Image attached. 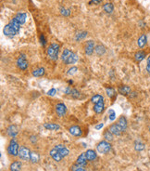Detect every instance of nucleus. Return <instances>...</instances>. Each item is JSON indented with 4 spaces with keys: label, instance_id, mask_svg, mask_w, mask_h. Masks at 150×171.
Here are the masks:
<instances>
[{
    "label": "nucleus",
    "instance_id": "nucleus-43",
    "mask_svg": "<svg viewBox=\"0 0 150 171\" xmlns=\"http://www.w3.org/2000/svg\"><path fill=\"white\" fill-rule=\"evenodd\" d=\"M40 38H41V43H42V45H43V46H45V36H44V35L42 34V35H41V37H40Z\"/></svg>",
    "mask_w": 150,
    "mask_h": 171
},
{
    "label": "nucleus",
    "instance_id": "nucleus-4",
    "mask_svg": "<svg viewBox=\"0 0 150 171\" xmlns=\"http://www.w3.org/2000/svg\"><path fill=\"white\" fill-rule=\"evenodd\" d=\"M8 152L10 155L17 156L19 155V144L17 143L15 140H12L10 141V143L8 147Z\"/></svg>",
    "mask_w": 150,
    "mask_h": 171
},
{
    "label": "nucleus",
    "instance_id": "nucleus-28",
    "mask_svg": "<svg viewBox=\"0 0 150 171\" xmlns=\"http://www.w3.org/2000/svg\"><path fill=\"white\" fill-rule=\"evenodd\" d=\"M45 68H37L35 70L33 71V75L35 76V77H40V76H43L45 74Z\"/></svg>",
    "mask_w": 150,
    "mask_h": 171
},
{
    "label": "nucleus",
    "instance_id": "nucleus-10",
    "mask_svg": "<svg viewBox=\"0 0 150 171\" xmlns=\"http://www.w3.org/2000/svg\"><path fill=\"white\" fill-rule=\"evenodd\" d=\"M118 91L120 94H122V95H124V96H128L131 94L132 92V89L129 86H126V85H122V86H120L119 88H118Z\"/></svg>",
    "mask_w": 150,
    "mask_h": 171
},
{
    "label": "nucleus",
    "instance_id": "nucleus-15",
    "mask_svg": "<svg viewBox=\"0 0 150 171\" xmlns=\"http://www.w3.org/2000/svg\"><path fill=\"white\" fill-rule=\"evenodd\" d=\"M13 19H15L17 21H18L20 24H23L25 23L26 20H27V14L26 13H22V12H20L17 14Z\"/></svg>",
    "mask_w": 150,
    "mask_h": 171
},
{
    "label": "nucleus",
    "instance_id": "nucleus-29",
    "mask_svg": "<svg viewBox=\"0 0 150 171\" xmlns=\"http://www.w3.org/2000/svg\"><path fill=\"white\" fill-rule=\"evenodd\" d=\"M30 160H31V162L33 163V164L38 163L39 160H40V155H38V152H31Z\"/></svg>",
    "mask_w": 150,
    "mask_h": 171
},
{
    "label": "nucleus",
    "instance_id": "nucleus-21",
    "mask_svg": "<svg viewBox=\"0 0 150 171\" xmlns=\"http://www.w3.org/2000/svg\"><path fill=\"white\" fill-rule=\"evenodd\" d=\"M9 24L11 25V27L13 28V30L15 31V33L16 34H19L20 33V31H21V24H20V23L17 21L15 19H12L10 21V22H9Z\"/></svg>",
    "mask_w": 150,
    "mask_h": 171
},
{
    "label": "nucleus",
    "instance_id": "nucleus-17",
    "mask_svg": "<svg viewBox=\"0 0 150 171\" xmlns=\"http://www.w3.org/2000/svg\"><path fill=\"white\" fill-rule=\"evenodd\" d=\"M18 127H17L16 126H14V125H11V126H9L8 127V129H7V133H8V135L9 137H11V138H14L17 134H18Z\"/></svg>",
    "mask_w": 150,
    "mask_h": 171
},
{
    "label": "nucleus",
    "instance_id": "nucleus-16",
    "mask_svg": "<svg viewBox=\"0 0 150 171\" xmlns=\"http://www.w3.org/2000/svg\"><path fill=\"white\" fill-rule=\"evenodd\" d=\"M104 109H105V103H104V99L99 102H97L95 104L94 106V111L96 114H101L102 112L104 111Z\"/></svg>",
    "mask_w": 150,
    "mask_h": 171
},
{
    "label": "nucleus",
    "instance_id": "nucleus-31",
    "mask_svg": "<svg viewBox=\"0 0 150 171\" xmlns=\"http://www.w3.org/2000/svg\"><path fill=\"white\" fill-rule=\"evenodd\" d=\"M103 99H104L103 96L99 95V94H96V95H94L93 97H92L91 102H93L94 104H96V103H97V102H99L103 101Z\"/></svg>",
    "mask_w": 150,
    "mask_h": 171
},
{
    "label": "nucleus",
    "instance_id": "nucleus-32",
    "mask_svg": "<svg viewBox=\"0 0 150 171\" xmlns=\"http://www.w3.org/2000/svg\"><path fill=\"white\" fill-rule=\"evenodd\" d=\"M103 136H104V138H105V140H107V141H112L113 140V134L108 130H106L105 132H104V134H103Z\"/></svg>",
    "mask_w": 150,
    "mask_h": 171
},
{
    "label": "nucleus",
    "instance_id": "nucleus-25",
    "mask_svg": "<svg viewBox=\"0 0 150 171\" xmlns=\"http://www.w3.org/2000/svg\"><path fill=\"white\" fill-rule=\"evenodd\" d=\"M45 128L49 129V130H57V129L60 128V126L57 125V124H54V123H45L44 125Z\"/></svg>",
    "mask_w": 150,
    "mask_h": 171
},
{
    "label": "nucleus",
    "instance_id": "nucleus-34",
    "mask_svg": "<svg viewBox=\"0 0 150 171\" xmlns=\"http://www.w3.org/2000/svg\"><path fill=\"white\" fill-rule=\"evenodd\" d=\"M106 92H107V95L109 97V98H113L115 95H116V92H115V89L112 87H107L106 88Z\"/></svg>",
    "mask_w": 150,
    "mask_h": 171
},
{
    "label": "nucleus",
    "instance_id": "nucleus-8",
    "mask_svg": "<svg viewBox=\"0 0 150 171\" xmlns=\"http://www.w3.org/2000/svg\"><path fill=\"white\" fill-rule=\"evenodd\" d=\"M56 112H57V114L60 116V117H63L66 113H67V107L64 103L62 102H59L56 105Z\"/></svg>",
    "mask_w": 150,
    "mask_h": 171
},
{
    "label": "nucleus",
    "instance_id": "nucleus-13",
    "mask_svg": "<svg viewBox=\"0 0 150 171\" xmlns=\"http://www.w3.org/2000/svg\"><path fill=\"white\" fill-rule=\"evenodd\" d=\"M3 33H4L5 35H7V36H13V35L17 34L15 33V31L13 30V28L11 27V25L9 24V23L4 27V29H3Z\"/></svg>",
    "mask_w": 150,
    "mask_h": 171
},
{
    "label": "nucleus",
    "instance_id": "nucleus-11",
    "mask_svg": "<svg viewBox=\"0 0 150 171\" xmlns=\"http://www.w3.org/2000/svg\"><path fill=\"white\" fill-rule=\"evenodd\" d=\"M55 149L59 152V154L63 156V157H65L69 155V150L66 148V147L64 145H62V144H57L55 146Z\"/></svg>",
    "mask_w": 150,
    "mask_h": 171
},
{
    "label": "nucleus",
    "instance_id": "nucleus-44",
    "mask_svg": "<svg viewBox=\"0 0 150 171\" xmlns=\"http://www.w3.org/2000/svg\"><path fill=\"white\" fill-rule=\"evenodd\" d=\"M102 127H103V124H99V125L96 126V129H100Z\"/></svg>",
    "mask_w": 150,
    "mask_h": 171
},
{
    "label": "nucleus",
    "instance_id": "nucleus-3",
    "mask_svg": "<svg viewBox=\"0 0 150 171\" xmlns=\"http://www.w3.org/2000/svg\"><path fill=\"white\" fill-rule=\"evenodd\" d=\"M96 150L100 154H108V152L111 150L110 143L107 140H103L96 145Z\"/></svg>",
    "mask_w": 150,
    "mask_h": 171
},
{
    "label": "nucleus",
    "instance_id": "nucleus-26",
    "mask_svg": "<svg viewBox=\"0 0 150 171\" xmlns=\"http://www.w3.org/2000/svg\"><path fill=\"white\" fill-rule=\"evenodd\" d=\"M21 163L19 161H15L10 165V171H21Z\"/></svg>",
    "mask_w": 150,
    "mask_h": 171
},
{
    "label": "nucleus",
    "instance_id": "nucleus-22",
    "mask_svg": "<svg viewBox=\"0 0 150 171\" xmlns=\"http://www.w3.org/2000/svg\"><path fill=\"white\" fill-rule=\"evenodd\" d=\"M103 9H104V11H105L106 13H108V14H111V13L113 12V11H114V6H113L112 3L108 2V3H106V4H104V6H103Z\"/></svg>",
    "mask_w": 150,
    "mask_h": 171
},
{
    "label": "nucleus",
    "instance_id": "nucleus-30",
    "mask_svg": "<svg viewBox=\"0 0 150 171\" xmlns=\"http://www.w3.org/2000/svg\"><path fill=\"white\" fill-rule=\"evenodd\" d=\"M86 36H87V32L81 31V32H78L76 34H75V40L80 41V40H82V39H84Z\"/></svg>",
    "mask_w": 150,
    "mask_h": 171
},
{
    "label": "nucleus",
    "instance_id": "nucleus-18",
    "mask_svg": "<svg viewBox=\"0 0 150 171\" xmlns=\"http://www.w3.org/2000/svg\"><path fill=\"white\" fill-rule=\"evenodd\" d=\"M146 42H147V36H146V34H143L141 36L138 38L137 45H138V47H139L140 49H143L144 47L146 45Z\"/></svg>",
    "mask_w": 150,
    "mask_h": 171
},
{
    "label": "nucleus",
    "instance_id": "nucleus-24",
    "mask_svg": "<svg viewBox=\"0 0 150 171\" xmlns=\"http://www.w3.org/2000/svg\"><path fill=\"white\" fill-rule=\"evenodd\" d=\"M85 155H86V158H87L88 161H94L97 157L96 152L93 150H87L85 152Z\"/></svg>",
    "mask_w": 150,
    "mask_h": 171
},
{
    "label": "nucleus",
    "instance_id": "nucleus-41",
    "mask_svg": "<svg viewBox=\"0 0 150 171\" xmlns=\"http://www.w3.org/2000/svg\"><path fill=\"white\" fill-rule=\"evenodd\" d=\"M109 113H110V115H109V119L110 120H114L115 119V112L110 110L109 111Z\"/></svg>",
    "mask_w": 150,
    "mask_h": 171
},
{
    "label": "nucleus",
    "instance_id": "nucleus-36",
    "mask_svg": "<svg viewBox=\"0 0 150 171\" xmlns=\"http://www.w3.org/2000/svg\"><path fill=\"white\" fill-rule=\"evenodd\" d=\"M60 13L63 16H69L71 14V10L70 9H67L65 8H60Z\"/></svg>",
    "mask_w": 150,
    "mask_h": 171
},
{
    "label": "nucleus",
    "instance_id": "nucleus-23",
    "mask_svg": "<svg viewBox=\"0 0 150 171\" xmlns=\"http://www.w3.org/2000/svg\"><path fill=\"white\" fill-rule=\"evenodd\" d=\"M146 53L145 51H143V50H140V51L136 52L134 54V60L137 62H140L146 58Z\"/></svg>",
    "mask_w": 150,
    "mask_h": 171
},
{
    "label": "nucleus",
    "instance_id": "nucleus-33",
    "mask_svg": "<svg viewBox=\"0 0 150 171\" xmlns=\"http://www.w3.org/2000/svg\"><path fill=\"white\" fill-rule=\"evenodd\" d=\"M70 95L73 99H81L82 98V95H81L80 91H78L77 89H75V88H71V92Z\"/></svg>",
    "mask_w": 150,
    "mask_h": 171
},
{
    "label": "nucleus",
    "instance_id": "nucleus-2",
    "mask_svg": "<svg viewBox=\"0 0 150 171\" xmlns=\"http://www.w3.org/2000/svg\"><path fill=\"white\" fill-rule=\"evenodd\" d=\"M59 46L57 43H52L47 49V55L51 60L56 61L59 57Z\"/></svg>",
    "mask_w": 150,
    "mask_h": 171
},
{
    "label": "nucleus",
    "instance_id": "nucleus-37",
    "mask_svg": "<svg viewBox=\"0 0 150 171\" xmlns=\"http://www.w3.org/2000/svg\"><path fill=\"white\" fill-rule=\"evenodd\" d=\"M77 71H78V68H77V67H75V66H73V67H71L70 70H69L68 74H69V75H72V74H76V73H77Z\"/></svg>",
    "mask_w": 150,
    "mask_h": 171
},
{
    "label": "nucleus",
    "instance_id": "nucleus-9",
    "mask_svg": "<svg viewBox=\"0 0 150 171\" xmlns=\"http://www.w3.org/2000/svg\"><path fill=\"white\" fill-rule=\"evenodd\" d=\"M108 130L110 131L112 134L116 135V136H119V135H120V134L123 132L122 129L119 127L118 124H113V125H111L110 127H109Z\"/></svg>",
    "mask_w": 150,
    "mask_h": 171
},
{
    "label": "nucleus",
    "instance_id": "nucleus-1",
    "mask_svg": "<svg viewBox=\"0 0 150 171\" xmlns=\"http://www.w3.org/2000/svg\"><path fill=\"white\" fill-rule=\"evenodd\" d=\"M61 60L62 62L66 64H74L76 63L79 60V57L77 56L76 53L71 51L70 49H65L62 52L61 55Z\"/></svg>",
    "mask_w": 150,
    "mask_h": 171
},
{
    "label": "nucleus",
    "instance_id": "nucleus-6",
    "mask_svg": "<svg viewBox=\"0 0 150 171\" xmlns=\"http://www.w3.org/2000/svg\"><path fill=\"white\" fill-rule=\"evenodd\" d=\"M17 66L22 71H25L28 68V66H29L28 61H27L26 56L24 54H21L19 56L18 60H17Z\"/></svg>",
    "mask_w": 150,
    "mask_h": 171
},
{
    "label": "nucleus",
    "instance_id": "nucleus-39",
    "mask_svg": "<svg viewBox=\"0 0 150 171\" xmlns=\"http://www.w3.org/2000/svg\"><path fill=\"white\" fill-rule=\"evenodd\" d=\"M103 1V0H91V1L89 2V4H95V5H99L101 4V2Z\"/></svg>",
    "mask_w": 150,
    "mask_h": 171
},
{
    "label": "nucleus",
    "instance_id": "nucleus-42",
    "mask_svg": "<svg viewBox=\"0 0 150 171\" xmlns=\"http://www.w3.org/2000/svg\"><path fill=\"white\" fill-rule=\"evenodd\" d=\"M56 92H57V90L55 89V88H52V89H50V90L47 92V94H48L49 96H54Z\"/></svg>",
    "mask_w": 150,
    "mask_h": 171
},
{
    "label": "nucleus",
    "instance_id": "nucleus-5",
    "mask_svg": "<svg viewBox=\"0 0 150 171\" xmlns=\"http://www.w3.org/2000/svg\"><path fill=\"white\" fill-rule=\"evenodd\" d=\"M21 160H23V161H27V160H30V157H31V152L28 148L24 146H21L20 150H19V155Z\"/></svg>",
    "mask_w": 150,
    "mask_h": 171
},
{
    "label": "nucleus",
    "instance_id": "nucleus-38",
    "mask_svg": "<svg viewBox=\"0 0 150 171\" xmlns=\"http://www.w3.org/2000/svg\"><path fill=\"white\" fill-rule=\"evenodd\" d=\"M72 171H84V170L77 165V166H73L72 167Z\"/></svg>",
    "mask_w": 150,
    "mask_h": 171
},
{
    "label": "nucleus",
    "instance_id": "nucleus-19",
    "mask_svg": "<svg viewBox=\"0 0 150 171\" xmlns=\"http://www.w3.org/2000/svg\"><path fill=\"white\" fill-rule=\"evenodd\" d=\"M117 124L119 125V127L122 129V131H125L126 130V128H127V119H126V117L125 116H120Z\"/></svg>",
    "mask_w": 150,
    "mask_h": 171
},
{
    "label": "nucleus",
    "instance_id": "nucleus-40",
    "mask_svg": "<svg viewBox=\"0 0 150 171\" xmlns=\"http://www.w3.org/2000/svg\"><path fill=\"white\" fill-rule=\"evenodd\" d=\"M146 71L147 73L150 74V56L147 58V63H146Z\"/></svg>",
    "mask_w": 150,
    "mask_h": 171
},
{
    "label": "nucleus",
    "instance_id": "nucleus-20",
    "mask_svg": "<svg viewBox=\"0 0 150 171\" xmlns=\"http://www.w3.org/2000/svg\"><path fill=\"white\" fill-rule=\"evenodd\" d=\"M50 155H51V157L54 159L55 161H57V162H59L61 159H62V155L59 154V152H57L55 148L53 149V150H51L50 151Z\"/></svg>",
    "mask_w": 150,
    "mask_h": 171
},
{
    "label": "nucleus",
    "instance_id": "nucleus-14",
    "mask_svg": "<svg viewBox=\"0 0 150 171\" xmlns=\"http://www.w3.org/2000/svg\"><path fill=\"white\" fill-rule=\"evenodd\" d=\"M69 132H70L71 135H73V136H75V137L82 136V129H81V127H79L77 126L71 127L70 129H69Z\"/></svg>",
    "mask_w": 150,
    "mask_h": 171
},
{
    "label": "nucleus",
    "instance_id": "nucleus-35",
    "mask_svg": "<svg viewBox=\"0 0 150 171\" xmlns=\"http://www.w3.org/2000/svg\"><path fill=\"white\" fill-rule=\"evenodd\" d=\"M134 148L136 151H143L145 149V144L142 143L141 141H136L135 145H134Z\"/></svg>",
    "mask_w": 150,
    "mask_h": 171
},
{
    "label": "nucleus",
    "instance_id": "nucleus-12",
    "mask_svg": "<svg viewBox=\"0 0 150 171\" xmlns=\"http://www.w3.org/2000/svg\"><path fill=\"white\" fill-rule=\"evenodd\" d=\"M76 164L80 167H85L86 165H87V158H86L85 152H83V154L77 158Z\"/></svg>",
    "mask_w": 150,
    "mask_h": 171
},
{
    "label": "nucleus",
    "instance_id": "nucleus-27",
    "mask_svg": "<svg viewBox=\"0 0 150 171\" xmlns=\"http://www.w3.org/2000/svg\"><path fill=\"white\" fill-rule=\"evenodd\" d=\"M95 51L96 53L98 56H102L105 54V52H106V48L104 47L103 45H97L96 47V49H95Z\"/></svg>",
    "mask_w": 150,
    "mask_h": 171
},
{
    "label": "nucleus",
    "instance_id": "nucleus-7",
    "mask_svg": "<svg viewBox=\"0 0 150 171\" xmlns=\"http://www.w3.org/2000/svg\"><path fill=\"white\" fill-rule=\"evenodd\" d=\"M95 49H96L95 41H93V40H88L87 42H86L85 46H84V52L86 53V55L91 56L92 54H93Z\"/></svg>",
    "mask_w": 150,
    "mask_h": 171
}]
</instances>
